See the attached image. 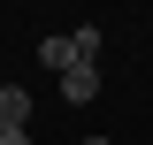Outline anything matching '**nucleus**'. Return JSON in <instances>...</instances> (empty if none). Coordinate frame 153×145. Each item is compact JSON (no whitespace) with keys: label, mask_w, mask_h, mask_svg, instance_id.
<instances>
[{"label":"nucleus","mask_w":153,"mask_h":145,"mask_svg":"<svg viewBox=\"0 0 153 145\" xmlns=\"http://www.w3.org/2000/svg\"><path fill=\"white\" fill-rule=\"evenodd\" d=\"M0 130H31V92L23 84H0Z\"/></svg>","instance_id":"obj_3"},{"label":"nucleus","mask_w":153,"mask_h":145,"mask_svg":"<svg viewBox=\"0 0 153 145\" xmlns=\"http://www.w3.org/2000/svg\"><path fill=\"white\" fill-rule=\"evenodd\" d=\"M61 99H100V61H76V69H61Z\"/></svg>","instance_id":"obj_2"},{"label":"nucleus","mask_w":153,"mask_h":145,"mask_svg":"<svg viewBox=\"0 0 153 145\" xmlns=\"http://www.w3.org/2000/svg\"><path fill=\"white\" fill-rule=\"evenodd\" d=\"M0 145H31V130H0Z\"/></svg>","instance_id":"obj_4"},{"label":"nucleus","mask_w":153,"mask_h":145,"mask_svg":"<svg viewBox=\"0 0 153 145\" xmlns=\"http://www.w3.org/2000/svg\"><path fill=\"white\" fill-rule=\"evenodd\" d=\"M84 145H107V138H84Z\"/></svg>","instance_id":"obj_5"},{"label":"nucleus","mask_w":153,"mask_h":145,"mask_svg":"<svg viewBox=\"0 0 153 145\" xmlns=\"http://www.w3.org/2000/svg\"><path fill=\"white\" fill-rule=\"evenodd\" d=\"M38 61H46V69H76V61H100V31L92 23H76V31H61V38H38Z\"/></svg>","instance_id":"obj_1"}]
</instances>
